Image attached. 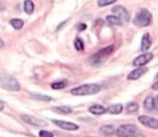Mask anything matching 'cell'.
I'll list each match as a JSON object with an SVG mask.
<instances>
[{"mask_svg":"<svg viewBox=\"0 0 158 137\" xmlns=\"http://www.w3.org/2000/svg\"><path fill=\"white\" fill-rule=\"evenodd\" d=\"M118 137H145L139 128L133 124H126L118 126L115 130Z\"/></svg>","mask_w":158,"mask_h":137,"instance_id":"obj_1","label":"cell"},{"mask_svg":"<svg viewBox=\"0 0 158 137\" xmlns=\"http://www.w3.org/2000/svg\"><path fill=\"white\" fill-rule=\"evenodd\" d=\"M101 88L96 83H87L76 86L71 90V94L74 96H88L98 94Z\"/></svg>","mask_w":158,"mask_h":137,"instance_id":"obj_2","label":"cell"},{"mask_svg":"<svg viewBox=\"0 0 158 137\" xmlns=\"http://www.w3.org/2000/svg\"><path fill=\"white\" fill-rule=\"evenodd\" d=\"M0 86L9 91H19L21 89L19 81L5 73H0Z\"/></svg>","mask_w":158,"mask_h":137,"instance_id":"obj_3","label":"cell"},{"mask_svg":"<svg viewBox=\"0 0 158 137\" xmlns=\"http://www.w3.org/2000/svg\"><path fill=\"white\" fill-rule=\"evenodd\" d=\"M114 51V46L113 45H110V46H107L104 48H102L99 51H97L95 54H94L92 57L89 59V62L92 65L94 66H97L105 62L106 59Z\"/></svg>","mask_w":158,"mask_h":137,"instance_id":"obj_4","label":"cell"},{"mask_svg":"<svg viewBox=\"0 0 158 137\" xmlns=\"http://www.w3.org/2000/svg\"><path fill=\"white\" fill-rule=\"evenodd\" d=\"M153 16L151 13L147 9H142L135 16L133 24L139 27H146L151 24Z\"/></svg>","mask_w":158,"mask_h":137,"instance_id":"obj_5","label":"cell"},{"mask_svg":"<svg viewBox=\"0 0 158 137\" xmlns=\"http://www.w3.org/2000/svg\"><path fill=\"white\" fill-rule=\"evenodd\" d=\"M21 118L24 122L27 123L29 125L35 126V127H39V128H43L48 126V122H45L44 120L39 118L37 117L33 116V115H27V114H23L21 115Z\"/></svg>","mask_w":158,"mask_h":137,"instance_id":"obj_6","label":"cell"},{"mask_svg":"<svg viewBox=\"0 0 158 137\" xmlns=\"http://www.w3.org/2000/svg\"><path fill=\"white\" fill-rule=\"evenodd\" d=\"M138 122L145 127L158 130V118L149 115H142L138 117Z\"/></svg>","mask_w":158,"mask_h":137,"instance_id":"obj_7","label":"cell"},{"mask_svg":"<svg viewBox=\"0 0 158 137\" xmlns=\"http://www.w3.org/2000/svg\"><path fill=\"white\" fill-rule=\"evenodd\" d=\"M153 54L152 52H145L140 55L137 56L136 59L133 60V65L136 67L145 66L147 64L151 62L153 59Z\"/></svg>","mask_w":158,"mask_h":137,"instance_id":"obj_8","label":"cell"},{"mask_svg":"<svg viewBox=\"0 0 158 137\" xmlns=\"http://www.w3.org/2000/svg\"><path fill=\"white\" fill-rule=\"evenodd\" d=\"M112 11L114 14L116 15V16H118L121 20H123L127 22V21L130 20V13L129 12L127 11V9L125 8L124 7L120 5H118V6H115L112 9Z\"/></svg>","mask_w":158,"mask_h":137,"instance_id":"obj_9","label":"cell"},{"mask_svg":"<svg viewBox=\"0 0 158 137\" xmlns=\"http://www.w3.org/2000/svg\"><path fill=\"white\" fill-rule=\"evenodd\" d=\"M53 122L54 123L56 126L62 129L68 131H75L79 129V126L77 124L71 122L63 121V120H53Z\"/></svg>","mask_w":158,"mask_h":137,"instance_id":"obj_10","label":"cell"},{"mask_svg":"<svg viewBox=\"0 0 158 137\" xmlns=\"http://www.w3.org/2000/svg\"><path fill=\"white\" fill-rule=\"evenodd\" d=\"M147 71H148V68L145 66H141V67H137L136 68L133 69V71L129 73V75L127 76V80H136L140 78L141 77L144 75L145 73H147Z\"/></svg>","mask_w":158,"mask_h":137,"instance_id":"obj_11","label":"cell"},{"mask_svg":"<svg viewBox=\"0 0 158 137\" xmlns=\"http://www.w3.org/2000/svg\"><path fill=\"white\" fill-rule=\"evenodd\" d=\"M152 38L149 33H144L143 35L142 39H141V45H140V50L143 52L147 51L150 48L152 45Z\"/></svg>","mask_w":158,"mask_h":137,"instance_id":"obj_12","label":"cell"},{"mask_svg":"<svg viewBox=\"0 0 158 137\" xmlns=\"http://www.w3.org/2000/svg\"><path fill=\"white\" fill-rule=\"evenodd\" d=\"M115 130L116 129L112 125H104V126L100 127L99 132L103 136L109 137L113 135L115 133Z\"/></svg>","mask_w":158,"mask_h":137,"instance_id":"obj_13","label":"cell"},{"mask_svg":"<svg viewBox=\"0 0 158 137\" xmlns=\"http://www.w3.org/2000/svg\"><path fill=\"white\" fill-rule=\"evenodd\" d=\"M123 111V106L121 104H115L109 105L106 108V112L111 115H118Z\"/></svg>","mask_w":158,"mask_h":137,"instance_id":"obj_14","label":"cell"},{"mask_svg":"<svg viewBox=\"0 0 158 137\" xmlns=\"http://www.w3.org/2000/svg\"><path fill=\"white\" fill-rule=\"evenodd\" d=\"M90 113L95 115H101L106 113V108L101 104H94L89 108Z\"/></svg>","mask_w":158,"mask_h":137,"instance_id":"obj_15","label":"cell"},{"mask_svg":"<svg viewBox=\"0 0 158 137\" xmlns=\"http://www.w3.org/2000/svg\"><path fill=\"white\" fill-rule=\"evenodd\" d=\"M143 108L147 111H153L154 109V97L152 95L147 96L143 101Z\"/></svg>","mask_w":158,"mask_h":137,"instance_id":"obj_16","label":"cell"},{"mask_svg":"<svg viewBox=\"0 0 158 137\" xmlns=\"http://www.w3.org/2000/svg\"><path fill=\"white\" fill-rule=\"evenodd\" d=\"M106 21L112 26H121L123 24V21L118 16L114 15H109L106 16Z\"/></svg>","mask_w":158,"mask_h":137,"instance_id":"obj_17","label":"cell"},{"mask_svg":"<svg viewBox=\"0 0 158 137\" xmlns=\"http://www.w3.org/2000/svg\"><path fill=\"white\" fill-rule=\"evenodd\" d=\"M10 24L12 27L16 30H20L23 27L24 22L23 20L19 19V18H13L10 20Z\"/></svg>","mask_w":158,"mask_h":137,"instance_id":"obj_18","label":"cell"},{"mask_svg":"<svg viewBox=\"0 0 158 137\" xmlns=\"http://www.w3.org/2000/svg\"><path fill=\"white\" fill-rule=\"evenodd\" d=\"M54 110L57 113H61L64 114V115H68V114H71L72 112V108L70 106H66V105H62V106H57L54 108Z\"/></svg>","mask_w":158,"mask_h":137,"instance_id":"obj_19","label":"cell"},{"mask_svg":"<svg viewBox=\"0 0 158 137\" xmlns=\"http://www.w3.org/2000/svg\"><path fill=\"white\" fill-rule=\"evenodd\" d=\"M24 11L27 14H32L34 11V4L32 0H25L24 2Z\"/></svg>","mask_w":158,"mask_h":137,"instance_id":"obj_20","label":"cell"},{"mask_svg":"<svg viewBox=\"0 0 158 137\" xmlns=\"http://www.w3.org/2000/svg\"><path fill=\"white\" fill-rule=\"evenodd\" d=\"M68 86V81L66 80H58L51 84V88L53 90H62Z\"/></svg>","mask_w":158,"mask_h":137,"instance_id":"obj_21","label":"cell"},{"mask_svg":"<svg viewBox=\"0 0 158 137\" xmlns=\"http://www.w3.org/2000/svg\"><path fill=\"white\" fill-rule=\"evenodd\" d=\"M32 98L35 99L37 100H41V101L45 102H49L52 100V97H49L48 95H44V94H30Z\"/></svg>","mask_w":158,"mask_h":137,"instance_id":"obj_22","label":"cell"},{"mask_svg":"<svg viewBox=\"0 0 158 137\" xmlns=\"http://www.w3.org/2000/svg\"><path fill=\"white\" fill-rule=\"evenodd\" d=\"M139 104L136 102H130L126 107V110L128 113H135L139 110Z\"/></svg>","mask_w":158,"mask_h":137,"instance_id":"obj_23","label":"cell"},{"mask_svg":"<svg viewBox=\"0 0 158 137\" xmlns=\"http://www.w3.org/2000/svg\"><path fill=\"white\" fill-rule=\"evenodd\" d=\"M74 48H75V49L78 51H83L85 48L84 42H83L81 38H77L74 40Z\"/></svg>","mask_w":158,"mask_h":137,"instance_id":"obj_24","label":"cell"},{"mask_svg":"<svg viewBox=\"0 0 158 137\" xmlns=\"http://www.w3.org/2000/svg\"><path fill=\"white\" fill-rule=\"evenodd\" d=\"M116 1L117 0H98V5L100 7H104L108 5H111Z\"/></svg>","mask_w":158,"mask_h":137,"instance_id":"obj_25","label":"cell"},{"mask_svg":"<svg viewBox=\"0 0 158 137\" xmlns=\"http://www.w3.org/2000/svg\"><path fill=\"white\" fill-rule=\"evenodd\" d=\"M40 137H54L53 132H49L47 130H41L39 132Z\"/></svg>","mask_w":158,"mask_h":137,"instance_id":"obj_26","label":"cell"},{"mask_svg":"<svg viewBox=\"0 0 158 137\" xmlns=\"http://www.w3.org/2000/svg\"><path fill=\"white\" fill-rule=\"evenodd\" d=\"M77 29H78L79 31H83V30L87 29V25L85 24H80L77 27Z\"/></svg>","mask_w":158,"mask_h":137,"instance_id":"obj_27","label":"cell"},{"mask_svg":"<svg viewBox=\"0 0 158 137\" xmlns=\"http://www.w3.org/2000/svg\"><path fill=\"white\" fill-rule=\"evenodd\" d=\"M154 109L158 111V94L154 97Z\"/></svg>","mask_w":158,"mask_h":137,"instance_id":"obj_28","label":"cell"},{"mask_svg":"<svg viewBox=\"0 0 158 137\" xmlns=\"http://www.w3.org/2000/svg\"><path fill=\"white\" fill-rule=\"evenodd\" d=\"M151 88L154 91H158V80H156V82L152 85Z\"/></svg>","mask_w":158,"mask_h":137,"instance_id":"obj_29","label":"cell"},{"mask_svg":"<svg viewBox=\"0 0 158 137\" xmlns=\"http://www.w3.org/2000/svg\"><path fill=\"white\" fill-rule=\"evenodd\" d=\"M5 108V104H4V102L2 100H0V112H2V110Z\"/></svg>","mask_w":158,"mask_h":137,"instance_id":"obj_30","label":"cell"},{"mask_svg":"<svg viewBox=\"0 0 158 137\" xmlns=\"http://www.w3.org/2000/svg\"><path fill=\"white\" fill-rule=\"evenodd\" d=\"M65 23H66V21H64V22H62L61 24H60L58 25V27H57V30H60V28H61L62 27H63V25L64 24H65Z\"/></svg>","mask_w":158,"mask_h":137,"instance_id":"obj_31","label":"cell"},{"mask_svg":"<svg viewBox=\"0 0 158 137\" xmlns=\"http://www.w3.org/2000/svg\"><path fill=\"white\" fill-rule=\"evenodd\" d=\"M4 46V42L0 38V48H2Z\"/></svg>","mask_w":158,"mask_h":137,"instance_id":"obj_32","label":"cell"},{"mask_svg":"<svg viewBox=\"0 0 158 137\" xmlns=\"http://www.w3.org/2000/svg\"><path fill=\"white\" fill-rule=\"evenodd\" d=\"M155 80H158V72L156 73V76H155Z\"/></svg>","mask_w":158,"mask_h":137,"instance_id":"obj_33","label":"cell"}]
</instances>
